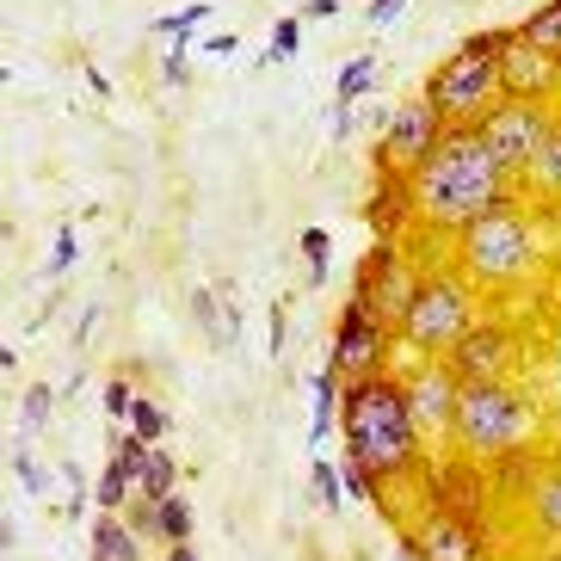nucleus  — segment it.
<instances>
[{
  "label": "nucleus",
  "instance_id": "nucleus-1",
  "mask_svg": "<svg viewBox=\"0 0 561 561\" xmlns=\"http://www.w3.org/2000/svg\"><path fill=\"white\" fill-rule=\"evenodd\" d=\"M413 198H420V222H432V229H469L488 210H506L512 204V173L488 149L481 124H462V130H445L438 154L413 173Z\"/></svg>",
  "mask_w": 561,
  "mask_h": 561
},
{
  "label": "nucleus",
  "instance_id": "nucleus-2",
  "mask_svg": "<svg viewBox=\"0 0 561 561\" xmlns=\"http://www.w3.org/2000/svg\"><path fill=\"white\" fill-rule=\"evenodd\" d=\"M340 426H346V462H358L370 481H396L420 457V426L408 408V382L396 370L358 377L340 389Z\"/></svg>",
  "mask_w": 561,
  "mask_h": 561
},
{
  "label": "nucleus",
  "instance_id": "nucleus-3",
  "mask_svg": "<svg viewBox=\"0 0 561 561\" xmlns=\"http://www.w3.org/2000/svg\"><path fill=\"white\" fill-rule=\"evenodd\" d=\"M506 44H512V32H476V37H462L457 56H445V62L432 68L426 100H432V112L445 117L450 130L481 124V117L506 100V75H500Z\"/></svg>",
  "mask_w": 561,
  "mask_h": 561
},
{
  "label": "nucleus",
  "instance_id": "nucleus-4",
  "mask_svg": "<svg viewBox=\"0 0 561 561\" xmlns=\"http://www.w3.org/2000/svg\"><path fill=\"white\" fill-rule=\"evenodd\" d=\"M457 450L476 462H494L506 450L530 445V408L525 396L512 389L506 377L494 382H462V401H457Z\"/></svg>",
  "mask_w": 561,
  "mask_h": 561
},
{
  "label": "nucleus",
  "instance_id": "nucleus-5",
  "mask_svg": "<svg viewBox=\"0 0 561 561\" xmlns=\"http://www.w3.org/2000/svg\"><path fill=\"white\" fill-rule=\"evenodd\" d=\"M457 260L476 284H518V278H530V265H537V229L525 222L518 204L488 210L481 222L457 229Z\"/></svg>",
  "mask_w": 561,
  "mask_h": 561
},
{
  "label": "nucleus",
  "instance_id": "nucleus-6",
  "mask_svg": "<svg viewBox=\"0 0 561 561\" xmlns=\"http://www.w3.org/2000/svg\"><path fill=\"white\" fill-rule=\"evenodd\" d=\"M469 328H476L469 284H462L457 272H426V278H420V297L408 302V314H401L396 340L408 352H420V358H445Z\"/></svg>",
  "mask_w": 561,
  "mask_h": 561
},
{
  "label": "nucleus",
  "instance_id": "nucleus-7",
  "mask_svg": "<svg viewBox=\"0 0 561 561\" xmlns=\"http://www.w3.org/2000/svg\"><path fill=\"white\" fill-rule=\"evenodd\" d=\"M556 124L561 117L549 112V100H500L494 112L481 117V136H488V149L500 154V167L512 180H525L537 167V154H543V142L556 136Z\"/></svg>",
  "mask_w": 561,
  "mask_h": 561
},
{
  "label": "nucleus",
  "instance_id": "nucleus-8",
  "mask_svg": "<svg viewBox=\"0 0 561 561\" xmlns=\"http://www.w3.org/2000/svg\"><path fill=\"white\" fill-rule=\"evenodd\" d=\"M389 333H396V328H389V321H382V314L352 290L346 309H340V321H333V358H328V370L340 382L377 377L382 358H389Z\"/></svg>",
  "mask_w": 561,
  "mask_h": 561
},
{
  "label": "nucleus",
  "instance_id": "nucleus-9",
  "mask_svg": "<svg viewBox=\"0 0 561 561\" xmlns=\"http://www.w3.org/2000/svg\"><path fill=\"white\" fill-rule=\"evenodd\" d=\"M445 117L432 112V100L420 93V100L396 105L389 112V124H382V142H377V167H396V173H420V167L438 154V142H445Z\"/></svg>",
  "mask_w": 561,
  "mask_h": 561
},
{
  "label": "nucleus",
  "instance_id": "nucleus-10",
  "mask_svg": "<svg viewBox=\"0 0 561 561\" xmlns=\"http://www.w3.org/2000/svg\"><path fill=\"white\" fill-rule=\"evenodd\" d=\"M370 309L389 321V328H401V314H408V302L420 297V272H413L408 260H401V248L396 241H377V248L364 253V265H358V284H352Z\"/></svg>",
  "mask_w": 561,
  "mask_h": 561
},
{
  "label": "nucleus",
  "instance_id": "nucleus-11",
  "mask_svg": "<svg viewBox=\"0 0 561 561\" xmlns=\"http://www.w3.org/2000/svg\"><path fill=\"white\" fill-rule=\"evenodd\" d=\"M408 408L420 438H450L457 432V401H462V377L450 370L445 358H426L420 370H408Z\"/></svg>",
  "mask_w": 561,
  "mask_h": 561
},
{
  "label": "nucleus",
  "instance_id": "nucleus-12",
  "mask_svg": "<svg viewBox=\"0 0 561 561\" xmlns=\"http://www.w3.org/2000/svg\"><path fill=\"white\" fill-rule=\"evenodd\" d=\"M408 556L413 561H488V543H481V525L432 506L426 518L408 530Z\"/></svg>",
  "mask_w": 561,
  "mask_h": 561
},
{
  "label": "nucleus",
  "instance_id": "nucleus-13",
  "mask_svg": "<svg viewBox=\"0 0 561 561\" xmlns=\"http://www.w3.org/2000/svg\"><path fill=\"white\" fill-rule=\"evenodd\" d=\"M426 494H432V506H438V512H457V518L481 525L494 481H488V462L457 457V462H438V469H432V488H426Z\"/></svg>",
  "mask_w": 561,
  "mask_h": 561
},
{
  "label": "nucleus",
  "instance_id": "nucleus-14",
  "mask_svg": "<svg viewBox=\"0 0 561 561\" xmlns=\"http://www.w3.org/2000/svg\"><path fill=\"white\" fill-rule=\"evenodd\" d=\"M445 364L457 370L462 382L506 377V364H512V328H500V321H476V328H469L457 346L445 352Z\"/></svg>",
  "mask_w": 561,
  "mask_h": 561
},
{
  "label": "nucleus",
  "instance_id": "nucleus-15",
  "mask_svg": "<svg viewBox=\"0 0 561 561\" xmlns=\"http://www.w3.org/2000/svg\"><path fill=\"white\" fill-rule=\"evenodd\" d=\"M500 75H506V100H549L561 87V56L537 50L530 37L512 32L506 56H500Z\"/></svg>",
  "mask_w": 561,
  "mask_h": 561
},
{
  "label": "nucleus",
  "instance_id": "nucleus-16",
  "mask_svg": "<svg viewBox=\"0 0 561 561\" xmlns=\"http://www.w3.org/2000/svg\"><path fill=\"white\" fill-rule=\"evenodd\" d=\"M413 216H420V198H413V173L382 167V173H377V192H370V204H364V222H370V234H377V241H396V234L408 229Z\"/></svg>",
  "mask_w": 561,
  "mask_h": 561
},
{
  "label": "nucleus",
  "instance_id": "nucleus-17",
  "mask_svg": "<svg viewBox=\"0 0 561 561\" xmlns=\"http://www.w3.org/2000/svg\"><path fill=\"white\" fill-rule=\"evenodd\" d=\"M93 556L142 561V530H136L124 512H100V518H93Z\"/></svg>",
  "mask_w": 561,
  "mask_h": 561
},
{
  "label": "nucleus",
  "instance_id": "nucleus-18",
  "mask_svg": "<svg viewBox=\"0 0 561 561\" xmlns=\"http://www.w3.org/2000/svg\"><path fill=\"white\" fill-rule=\"evenodd\" d=\"M488 481H494V494H518V488H537V457H530V445L506 450V457L488 462Z\"/></svg>",
  "mask_w": 561,
  "mask_h": 561
},
{
  "label": "nucleus",
  "instance_id": "nucleus-19",
  "mask_svg": "<svg viewBox=\"0 0 561 561\" xmlns=\"http://www.w3.org/2000/svg\"><path fill=\"white\" fill-rule=\"evenodd\" d=\"M530 512H537V530L549 543H561V469H549L537 488H530Z\"/></svg>",
  "mask_w": 561,
  "mask_h": 561
},
{
  "label": "nucleus",
  "instance_id": "nucleus-20",
  "mask_svg": "<svg viewBox=\"0 0 561 561\" xmlns=\"http://www.w3.org/2000/svg\"><path fill=\"white\" fill-rule=\"evenodd\" d=\"M192 314H198V328H204V333H210V346H216V352L229 346V328H234V309H229V314H222V302H216V290H210V284H198V290H192Z\"/></svg>",
  "mask_w": 561,
  "mask_h": 561
},
{
  "label": "nucleus",
  "instance_id": "nucleus-21",
  "mask_svg": "<svg viewBox=\"0 0 561 561\" xmlns=\"http://www.w3.org/2000/svg\"><path fill=\"white\" fill-rule=\"evenodd\" d=\"M173 481H180V462L154 445L149 462H142V476H136V494H142V500H167V494H173Z\"/></svg>",
  "mask_w": 561,
  "mask_h": 561
},
{
  "label": "nucleus",
  "instance_id": "nucleus-22",
  "mask_svg": "<svg viewBox=\"0 0 561 561\" xmlns=\"http://www.w3.org/2000/svg\"><path fill=\"white\" fill-rule=\"evenodd\" d=\"M93 494H100V512H124V506L136 500V476L112 457V462H105V476L93 481Z\"/></svg>",
  "mask_w": 561,
  "mask_h": 561
},
{
  "label": "nucleus",
  "instance_id": "nucleus-23",
  "mask_svg": "<svg viewBox=\"0 0 561 561\" xmlns=\"http://www.w3.org/2000/svg\"><path fill=\"white\" fill-rule=\"evenodd\" d=\"M518 37H530L537 50H549V56H561V0H549V7H537V13L518 25Z\"/></svg>",
  "mask_w": 561,
  "mask_h": 561
},
{
  "label": "nucleus",
  "instance_id": "nucleus-24",
  "mask_svg": "<svg viewBox=\"0 0 561 561\" xmlns=\"http://www.w3.org/2000/svg\"><path fill=\"white\" fill-rule=\"evenodd\" d=\"M525 180L537 185L543 198H561V124H556V136L543 142V154H537V167H530Z\"/></svg>",
  "mask_w": 561,
  "mask_h": 561
},
{
  "label": "nucleus",
  "instance_id": "nucleus-25",
  "mask_svg": "<svg viewBox=\"0 0 561 561\" xmlns=\"http://www.w3.org/2000/svg\"><path fill=\"white\" fill-rule=\"evenodd\" d=\"M130 432L142 438V445H161V438H167V408H161V401H149V396H136Z\"/></svg>",
  "mask_w": 561,
  "mask_h": 561
},
{
  "label": "nucleus",
  "instance_id": "nucleus-26",
  "mask_svg": "<svg viewBox=\"0 0 561 561\" xmlns=\"http://www.w3.org/2000/svg\"><path fill=\"white\" fill-rule=\"evenodd\" d=\"M161 543H167V549H173V543H192V506H185L180 494L161 500Z\"/></svg>",
  "mask_w": 561,
  "mask_h": 561
},
{
  "label": "nucleus",
  "instance_id": "nucleus-27",
  "mask_svg": "<svg viewBox=\"0 0 561 561\" xmlns=\"http://www.w3.org/2000/svg\"><path fill=\"white\" fill-rule=\"evenodd\" d=\"M204 19H210V0H192V7H180V13H161L149 32H180V44H192V32H198Z\"/></svg>",
  "mask_w": 561,
  "mask_h": 561
},
{
  "label": "nucleus",
  "instance_id": "nucleus-28",
  "mask_svg": "<svg viewBox=\"0 0 561 561\" xmlns=\"http://www.w3.org/2000/svg\"><path fill=\"white\" fill-rule=\"evenodd\" d=\"M309 389H314V438H328V432H333V396H340V377H333V370H321Z\"/></svg>",
  "mask_w": 561,
  "mask_h": 561
},
{
  "label": "nucleus",
  "instance_id": "nucleus-29",
  "mask_svg": "<svg viewBox=\"0 0 561 561\" xmlns=\"http://www.w3.org/2000/svg\"><path fill=\"white\" fill-rule=\"evenodd\" d=\"M297 50H302V13H290V19L272 25V50H265V62H290Z\"/></svg>",
  "mask_w": 561,
  "mask_h": 561
},
{
  "label": "nucleus",
  "instance_id": "nucleus-30",
  "mask_svg": "<svg viewBox=\"0 0 561 561\" xmlns=\"http://www.w3.org/2000/svg\"><path fill=\"white\" fill-rule=\"evenodd\" d=\"M370 75H377V56H352L346 68H340V105H352L370 87Z\"/></svg>",
  "mask_w": 561,
  "mask_h": 561
},
{
  "label": "nucleus",
  "instance_id": "nucleus-31",
  "mask_svg": "<svg viewBox=\"0 0 561 561\" xmlns=\"http://www.w3.org/2000/svg\"><path fill=\"white\" fill-rule=\"evenodd\" d=\"M328 248H333V234H328V229H302V253H309V284H328Z\"/></svg>",
  "mask_w": 561,
  "mask_h": 561
},
{
  "label": "nucleus",
  "instance_id": "nucleus-32",
  "mask_svg": "<svg viewBox=\"0 0 561 561\" xmlns=\"http://www.w3.org/2000/svg\"><path fill=\"white\" fill-rule=\"evenodd\" d=\"M50 413H56V389L50 382H32L25 389V426H50Z\"/></svg>",
  "mask_w": 561,
  "mask_h": 561
},
{
  "label": "nucleus",
  "instance_id": "nucleus-33",
  "mask_svg": "<svg viewBox=\"0 0 561 561\" xmlns=\"http://www.w3.org/2000/svg\"><path fill=\"white\" fill-rule=\"evenodd\" d=\"M309 481H314V494H321V506H328V512H340V481H346V476H340L333 462H314V469H309Z\"/></svg>",
  "mask_w": 561,
  "mask_h": 561
},
{
  "label": "nucleus",
  "instance_id": "nucleus-34",
  "mask_svg": "<svg viewBox=\"0 0 561 561\" xmlns=\"http://www.w3.org/2000/svg\"><path fill=\"white\" fill-rule=\"evenodd\" d=\"M130 408H136L130 377H112V382H105V413H112V420H130Z\"/></svg>",
  "mask_w": 561,
  "mask_h": 561
},
{
  "label": "nucleus",
  "instance_id": "nucleus-35",
  "mask_svg": "<svg viewBox=\"0 0 561 561\" xmlns=\"http://www.w3.org/2000/svg\"><path fill=\"white\" fill-rule=\"evenodd\" d=\"M13 476L25 481V488H32V494H44V488H50V476H44V469H37V462L25 457V450H13Z\"/></svg>",
  "mask_w": 561,
  "mask_h": 561
},
{
  "label": "nucleus",
  "instance_id": "nucleus-36",
  "mask_svg": "<svg viewBox=\"0 0 561 561\" xmlns=\"http://www.w3.org/2000/svg\"><path fill=\"white\" fill-rule=\"evenodd\" d=\"M68 265H75V229H56V253H50V272L62 278Z\"/></svg>",
  "mask_w": 561,
  "mask_h": 561
},
{
  "label": "nucleus",
  "instance_id": "nucleus-37",
  "mask_svg": "<svg viewBox=\"0 0 561 561\" xmlns=\"http://www.w3.org/2000/svg\"><path fill=\"white\" fill-rule=\"evenodd\" d=\"M265 346H272V358L284 352V302H272V333H265Z\"/></svg>",
  "mask_w": 561,
  "mask_h": 561
},
{
  "label": "nucleus",
  "instance_id": "nucleus-38",
  "mask_svg": "<svg viewBox=\"0 0 561 561\" xmlns=\"http://www.w3.org/2000/svg\"><path fill=\"white\" fill-rule=\"evenodd\" d=\"M401 7H408V0H370V25H389Z\"/></svg>",
  "mask_w": 561,
  "mask_h": 561
},
{
  "label": "nucleus",
  "instance_id": "nucleus-39",
  "mask_svg": "<svg viewBox=\"0 0 561 561\" xmlns=\"http://www.w3.org/2000/svg\"><path fill=\"white\" fill-rule=\"evenodd\" d=\"M161 75H167V81H173V87H185V56L173 50V56H167V62H161Z\"/></svg>",
  "mask_w": 561,
  "mask_h": 561
},
{
  "label": "nucleus",
  "instance_id": "nucleus-40",
  "mask_svg": "<svg viewBox=\"0 0 561 561\" xmlns=\"http://www.w3.org/2000/svg\"><path fill=\"white\" fill-rule=\"evenodd\" d=\"M340 13V0H309V7H302V19H333Z\"/></svg>",
  "mask_w": 561,
  "mask_h": 561
},
{
  "label": "nucleus",
  "instance_id": "nucleus-41",
  "mask_svg": "<svg viewBox=\"0 0 561 561\" xmlns=\"http://www.w3.org/2000/svg\"><path fill=\"white\" fill-rule=\"evenodd\" d=\"M87 87H93V100H112V81H105L100 68H87Z\"/></svg>",
  "mask_w": 561,
  "mask_h": 561
},
{
  "label": "nucleus",
  "instance_id": "nucleus-42",
  "mask_svg": "<svg viewBox=\"0 0 561 561\" xmlns=\"http://www.w3.org/2000/svg\"><path fill=\"white\" fill-rule=\"evenodd\" d=\"M167 561H198V549H192V543H173V549H167Z\"/></svg>",
  "mask_w": 561,
  "mask_h": 561
},
{
  "label": "nucleus",
  "instance_id": "nucleus-43",
  "mask_svg": "<svg viewBox=\"0 0 561 561\" xmlns=\"http://www.w3.org/2000/svg\"><path fill=\"white\" fill-rule=\"evenodd\" d=\"M93 561H112V556H93Z\"/></svg>",
  "mask_w": 561,
  "mask_h": 561
}]
</instances>
